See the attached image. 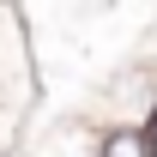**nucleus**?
Masks as SVG:
<instances>
[{
  "label": "nucleus",
  "mask_w": 157,
  "mask_h": 157,
  "mask_svg": "<svg viewBox=\"0 0 157 157\" xmlns=\"http://www.w3.org/2000/svg\"><path fill=\"white\" fill-rule=\"evenodd\" d=\"M97 157H151V139L139 127H109L103 145H97Z\"/></svg>",
  "instance_id": "nucleus-1"
}]
</instances>
